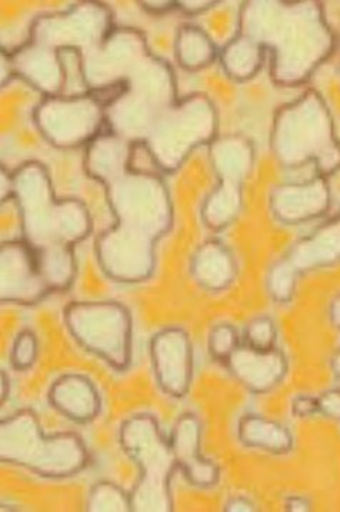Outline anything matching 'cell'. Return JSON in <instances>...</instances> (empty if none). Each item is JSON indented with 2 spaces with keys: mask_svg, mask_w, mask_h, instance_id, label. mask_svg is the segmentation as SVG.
<instances>
[{
  "mask_svg": "<svg viewBox=\"0 0 340 512\" xmlns=\"http://www.w3.org/2000/svg\"><path fill=\"white\" fill-rule=\"evenodd\" d=\"M298 274L333 267L340 262V211L319 226L313 234L300 239L285 256Z\"/></svg>",
  "mask_w": 340,
  "mask_h": 512,
  "instance_id": "14",
  "label": "cell"
},
{
  "mask_svg": "<svg viewBox=\"0 0 340 512\" xmlns=\"http://www.w3.org/2000/svg\"><path fill=\"white\" fill-rule=\"evenodd\" d=\"M319 412L333 421H340V390L323 392L318 398Z\"/></svg>",
  "mask_w": 340,
  "mask_h": 512,
  "instance_id": "24",
  "label": "cell"
},
{
  "mask_svg": "<svg viewBox=\"0 0 340 512\" xmlns=\"http://www.w3.org/2000/svg\"><path fill=\"white\" fill-rule=\"evenodd\" d=\"M329 318L333 327L340 331V294L338 297L333 298L332 304H330Z\"/></svg>",
  "mask_w": 340,
  "mask_h": 512,
  "instance_id": "29",
  "label": "cell"
},
{
  "mask_svg": "<svg viewBox=\"0 0 340 512\" xmlns=\"http://www.w3.org/2000/svg\"><path fill=\"white\" fill-rule=\"evenodd\" d=\"M72 337L110 367L125 371L132 358V319L116 302H76L65 312Z\"/></svg>",
  "mask_w": 340,
  "mask_h": 512,
  "instance_id": "7",
  "label": "cell"
},
{
  "mask_svg": "<svg viewBox=\"0 0 340 512\" xmlns=\"http://www.w3.org/2000/svg\"><path fill=\"white\" fill-rule=\"evenodd\" d=\"M0 460L40 477L68 478L85 470L89 455L79 435H46L35 412L23 410L0 422Z\"/></svg>",
  "mask_w": 340,
  "mask_h": 512,
  "instance_id": "5",
  "label": "cell"
},
{
  "mask_svg": "<svg viewBox=\"0 0 340 512\" xmlns=\"http://www.w3.org/2000/svg\"><path fill=\"white\" fill-rule=\"evenodd\" d=\"M50 292L35 255L25 242L2 245V301L36 304Z\"/></svg>",
  "mask_w": 340,
  "mask_h": 512,
  "instance_id": "10",
  "label": "cell"
},
{
  "mask_svg": "<svg viewBox=\"0 0 340 512\" xmlns=\"http://www.w3.org/2000/svg\"><path fill=\"white\" fill-rule=\"evenodd\" d=\"M150 357L162 391L169 397H185L193 378V349L189 335L180 328L159 332L150 342Z\"/></svg>",
  "mask_w": 340,
  "mask_h": 512,
  "instance_id": "9",
  "label": "cell"
},
{
  "mask_svg": "<svg viewBox=\"0 0 340 512\" xmlns=\"http://www.w3.org/2000/svg\"><path fill=\"white\" fill-rule=\"evenodd\" d=\"M86 510L90 512L132 511L130 494L112 482H99L90 490Z\"/></svg>",
  "mask_w": 340,
  "mask_h": 512,
  "instance_id": "19",
  "label": "cell"
},
{
  "mask_svg": "<svg viewBox=\"0 0 340 512\" xmlns=\"http://www.w3.org/2000/svg\"><path fill=\"white\" fill-rule=\"evenodd\" d=\"M49 401L70 421L86 424L100 412V397L95 385L83 375L69 374L52 385Z\"/></svg>",
  "mask_w": 340,
  "mask_h": 512,
  "instance_id": "15",
  "label": "cell"
},
{
  "mask_svg": "<svg viewBox=\"0 0 340 512\" xmlns=\"http://www.w3.org/2000/svg\"><path fill=\"white\" fill-rule=\"evenodd\" d=\"M200 437L202 425L198 417L185 414L173 427L169 440L170 447L178 468L182 470L189 484L198 488H212L218 484L220 471L215 462L200 454Z\"/></svg>",
  "mask_w": 340,
  "mask_h": 512,
  "instance_id": "13",
  "label": "cell"
},
{
  "mask_svg": "<svg viewBox=\"0 0 340 512\" xmlns=\"http://www.w3.org/2000/svg\"><path fill=\"white\" fill-rule=\"evenodd\" d=\"M0 381H2V384H0V402L5 404V401L8 400L10 392V381L5 371H2V374H0Z\"/></svg>",
  "mask_w": 340,
  "mask_h": 512,
  "instance_id": "31",
  "label": "cell"
},
{
  "mask_svg": "<svg viewBox=\"0 0 340 512\" xmlns=\"http://www.w3.org/2000/svg\"><path fill=\"white\" fill-rule=\"evenodd\" d=\"M106 185L116 225L100 236L103 271L115 281L148 279L155 268V244L172 225V205L165 185L149 175L99 174Z\"/></svg>",
  "mask_w": 340,
  "mask_h": 512,
  "instance_id": "2",
  "label": "cell"
},
{
  "mask_svg": "<svg viewBox=\"0 0 340 512\" xmlns=\"http://www.w3.org/2000/svg\"><path fill=\"white\" fill-rule=\"evenodd\" d=\"M292 412L298 418L312 417L319 412L318 398L300 395L292 402Z\"/></svg>",
  "mask_w": 340,
  "mask_h": 512,
  "instance_id": "25",
  "label": "cell"
},
{
  "mask_svg": "<svg viewBox=\"0 0 340 512\" xmlns=\"http://www.w3.org/2000/svg\"><path fill=\"white\" fill-rule=\"evenodd\" d=\"M225 511L228 512H253L256 511V505L245 497L230 498L225 504Z\"/></svg>",
  "mask_w": 340,
  "mask_h": 512,
  "instance_id": "26",
  "label": "cell"
},
{
  "mask_svg": "<svg viewBox=\"0 0 340 512\" xmlns=\"http://www.w3.org/2000/svg\"><path fill=\"white\" fill-rule=\"evenodd\" d=\"M179 61L189 71L206 68L218 56L215 43L196 26H185L178 39Z\"/></svg>",
  "mask_w": 340,
  "mask_h": 512,
  "instance_id": "18",
  "label": "cell"
},
{
  "mask_svg": "<svg viewBox=\"0 0 340 512\" xmlns=\"http://www.w3.org/2000/svg\"><path fill=\"white\" fill-rule=\"evenodd\" d=\"M190 271L200 287L220 292L235 281L238 267L228 246L219 241H208L193 255Z\"/></svg>",
  "mask_w": 340,
  "mask_h": 512,
  "instance_id": "16",
  "label": "cell"
},
{
  "mask_svg": "<svg viewBox=\"0 0 340 512\" xmlns=\"http://www.w3.org/2000/svg\"><path fill=\"white\" fill-rule=\"evenodd\" d=\"M328 179L316 175L302 184L280 185L270 194V211L283 225H299L318 219L330 208Z\"/></svg>",
  "mask_w": 340,
  "mask_h": 512,
  "instance_id": "11",
  "label": "cell"
},
{
  "mask_svg": "<svg viewBox=\"0 0 340 512\" xmlns=\"http://www.w3.org/2000/svg\"><path fill=\"white\" fill-rule=\"evenodd\" d=\"M38 358V339L35 334L30 331L20 332L13 344L12 354H10V361H12L13 368L18 371H26Z\"/></svg>",
  "mask_w": 340,
  "mask_h": 512,
  "instance_id": "23",
  "label": "cell"
},
{
  "mask_svg": "<svg viewBox=\"0 0 340 512\" xmlns=\"http://www.w3.org/2000/svg\"><path fill=\"white\" fill-rule=\"evenodd\" d=\"M218 2H178V8L189 15H198L213 8Z\"/></svg>",
  "mask_w": 340,
  "mask_h": 512,
  "instance_id": "28",
  "label": "cell"
},
{
  "mask_svg": "<svg viewBox=\"0 0 340 512\" xmlns=\"http://www.w3.org/2000/svg\"><path fill=\"white\" fill-rule=\"evenodd\" d=\"M226 365L246 390L258 395L268 394L288 374V359L278 348L258 351L249 345H239Z\"/></svg>",
  "mask_w": 340,
  "mask_h": 512,
  "instance_id": "12",
  "label": "cell"
},
{
  "mask_svg": "<svg viewBox=\"0 0 340 512\" xmlns=\"http://www.w3.org/2000/svg\"><path fill=\"white\" fill-rule=\"evenodd\" d=\"M13 194L22 215L23 242L35 255L50 291L68 289L75 277L73 246L89 235L90 216L78 201H56L38 169L16 175Z\"/></svg>",
  "mask_w": 340,
  "mask_h": 512,
  "instance_id": "3",
  "label": "cell"
},
{
  "mask_svg": "<svg viewBox=\"0 0 340 512\" xmlns=\"http://www.w3.org/2000/svg\"><path fill=\"white\" fill-rule=\"evenodd\" d=\"M146 9L153 12H166L170 9L176 8L178 2H146L143 3Z\"/></svg>",
  "mask_w": 340,
  "mask_h": 512,
  "instance_id": "30",
  "label": "cell"
},
{
  "mask_svg": "<svg viewBox=\"0 0 340 512\" xmlns=\"http://www.w3.org/2000/svg\"><path fill=\"white\" fill-rule=\"evenodd\" d=\"M213 169L219 184L203 205V222L213 231L226 228L238 218L243 204V182L252 171L253 146L242 136H223L210 144Z\"/></svg>",
  "mask_w": 340,
  "mask_h": 512,
  "instance_id": "8",
  "label": "cell"
},
{
  "mask_svg": "<svg viewBox=\"0 0 340 512\" xmlns=\"http://www.w3.org/2000/svg\"><path fill=\"white\" fill-rule=\"evenodd\" d=\"M238 435L245 447L269 454L285 455L293 448V437L288 428L260 415H245L239 421Z\"/></svg>",
  "mask_w": 340,
  "mask_h": 512,
  "instance_id": "17",
  "label": "cell"
},
{
  "mask_svg": "<svg viewBox=\"0 0 340 512\" xmlns=\"http://www.w3.org/2000/svg\"><path fill=\"white\" fill-rule=\"evenodd\" d=\"M270 145L276 159L286 168L313 162L316 175L326 179L340 169V141L335 123L318 92H306L276 113Z\"/></svg>",
  "mask_w": 340,
  "mask_h": 512,
  "instance_id": "4",
  "label": "cell"
},
{
  "mask_svg": "<svg viewBox=\"0 0 340 512\" xmlns=\"http://www.w3.org/2000/svg\"><path fill=\"white\" fill-rule=\"evenodd\" d=\"M120 445L138 464L140 477L130 494L132 511L173 510L170 478L178 468L169 440L163 437L152 415H135L120 428Z\"/></svg>",
  "mask_w": 340,
  "mask_h": 512,
  "instance_id": "6",
  "label": "cell"
},
{
  "mask_svg": "<svg viewBox=\"0 0 340 512\" xmlns=\"http://www.w3.org/2000/svg\"><path fill=\"white\" fill-rule=\"evenodd\" d=\"M276 335L275 322L268 317H259L250 321L245 329L246 345L258 351H269L275 348Z\"/></svg>",
  "mask_w": 340,
  "mask_h": 512,
  "instance_id": "22",
  "label": "cell"
},
{
  "mask_svg": "<svg viewBox=\"0 0 340 512\" xmlns=\"http://www.w3.org/2000/svg\"><path fill=\"white\" fill-rule=\"evenodd\" d=\"M266 49L272 53V78L280 86H296L335 51L318 2H246L235 38L220 61L230 78L248 81L262 68Z\"/></svg>",
  "mask_w": 340,
  "mask_h": 512,
  "instance_id": "1",
  "label": "cell"
},
{
  "mask_svg": "<svg viewBox=\"0 0 340 512\" xmlns=\"http://www.w3.org/2000/svg\"><path fill=\"white\" fill-rule=\"evenodd\" d=\"M239 347V335L230 324H219L210 331L209 351L218 361H228L230 355Z\"/></svg>",
  "mask_w": 340,
  "mask_h": 512,
  "instance_id": "21",
  "label": "cell"
},
{
  "mask_svg": "<svg viewBox=\"0 0 340 512\" xmlns=\"http://www.w3.org/2000/svg\"><path fill=\"white\" fill-rule=\"evenodd\" d=\"M299 274L292 268L285 259H280L268 274V292L270 297L275 299L279 304H288L295 295L296 284H298Z\"/></svg>",
  "mask_w": 340,
  "mask_h": 512,
  "instance_id": "20",
  "label": "cell"
},
{
  "mask_svg": "<svg viewBox=\"0 0 340 512\" xmlns=\"http://www.w3.org/2000/svg\"><path fill=\"white\" fill-rule=\"evenodd\" d=\"M330 367H332L335 377L340 381V348L336 351V354L333 355L332 361H330Z\"/></svg>",
  "mask_w": 340,
  "mask_h": 512,
  "instance_id": "32",
  "label": "cell"
},
{
  "mask_svg": "<svg viewBox=\"0 0 340 512\" xmlns=\"http://www.w3.org/2000/svg\"><path fill=\"white\" fill-rule=\"evenodd\" d=\"M285 510L288 512H308L312 510V504L305 497L292 495L285 501Z\"/></svg>",
  "mask_w": 340,
  "mask_h": 512,
  "instance_id": "27",
  "label": "cell"
}]
</instances>
